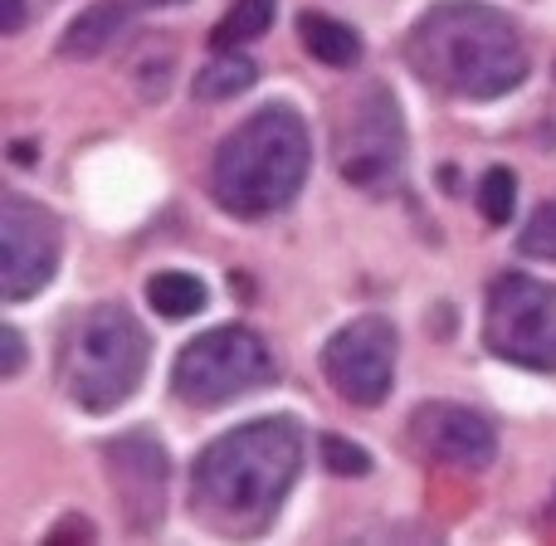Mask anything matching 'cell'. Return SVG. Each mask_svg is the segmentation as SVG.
<instances>
[{
	"label": "cell",
	"mask_w": 556,
	"mask_h": 546,
	"mask_svg": "<svg viewBox=\"0 0 556 546\" xmlns=\"http://www.w3.org/2000/svg\"><path fill=\"white\" fill-rule=\"evenodd\" d=\"M303 469V430L288 415L211 440L191 469V508L220 537H260Z\"/></svg>",
	"instance_id": "cell-1"
},
{
	"label": "cell",
	"mask_w": 556,
	"mask_h": 546,
	"mask_svg": "<svg viewBox=\"0 0 556 546\" xmlns=\"http://www.w3.org/2000/svg\"><path fill=\"white\" fill-rule=\"evenodd\" d=\"M410 68L450 98L489 103L528 78V45L503 10L479 0H444L415 20L405 39Z\"/></svg>",
	"instance_id": "cell-2"
},
{
	"label": "cell",
	"mask_w": 556,
	"mask_h": 546,
	"mask_svg": "<svg viewBox=\"0 0 556 546\" xmlns=\"http://www.w3.org/2000/svg\"><path fill=\"white\" fill-rule=\"evenodd\" d=\"M307 166H313V147H307L303 117L283 103L260 107L215 152L211 166L215 205L240 215V220L274 215L303 191Z\"/></svg>",
	"instance_id": "cell-3"
},
{
	"label": "cell",
	"mask_w": 556,
	"mask_h": 546,
	"mask_svg": "<svg viewBox=\"0 0 556 546\" xmlns=\"http://www.w3.org/2000/svg\"><path fill=\"white\" fill-rule=\"evenodd\" d=\"M147 352L152 342L142 322L123 303H98L68 327L64 352H59V381L74 405L108 415L142 385Z\"/></svg>",
	"instance_id": "cell-4"
},
{
	"label": "cell",
	"mask_w": 556,
	"mask_h": 546,
	"mask_svg": "<svg viewBox=\"0 0 556 546\" xmlns=\"http://www.w3.org/2000/svg\"><path fill=\"white\" fill-rule=\"evenodd\" d=\"M274 352L264 346L260 332L250 327H211L195 342L181 346L172 366V391L176 401L195 405V410H215V405H230L240 395L260 391L274 381Z\"/></svg>",
	"instance_id": "cell-5"
},
{
	"label": "cell",
	"mask_w": 556,
	"mask_h": 546,
	"mask_svg": "<svg viewBox=\"0 0 556 546\" xmlns=\"http://www.w3.org/2000/svg\"><path fill=\"white\" fill-rule=\"evenodd\" d=\"M483 342L522 371H556V288L528 274H503L489 288Z\"/></svg>",
	"instance_id": "cell-6"
},
{
	"label": "cell",
	"mask_w": 556,
	"mask_h": 546,
	"mask_svg": "<svg viewBox=\"0 0 556 546\" xmlns=\"http://www.w3.org/2000/svg\"><path fill=\"white\" fill-rule=\"evenodd\" d=\"M405 166V127L401 107L381 84H371L337 127V172L356 191H386Z\"/></svg>",
	"instance_id": "cell-7"
},
{
	"label": "cell",
	"mask_w": 556,
	"mask_h": 546,
	"mask_svg": "<svg viewBox=\"0 0 556 546\" xmlns=\"http://www.w3.org/2000/svg\"><path fill=\"white\" fill-rule=\"evenodd\" d=\"M59 269V220L39 201L0 195V297L25 303Z\"/></svg>",
	"instance_id": "cell-8"
},
{
	"label": "cell",
	"mask_w": 556,
	"mask_h": 546,
	"mask_svg": "<svg viewBox=\"0 0 556 546\" xmlns=\"http://www.w3.org/2000/svg\"><path fill=\"white\" fill-rule=\"evenodd\" d=\"M323 371L342 401L381 405L395 381V327L376 313L346 322L342 332L323 346Z\"/></svg>",
	"instance_id": "cell-9"
},
{
	"label": "cell",
	"mask_w": 556,
	"mask_h": 546,
	"mask_svg": "<svg viewBox=\"0 0 556 546\" xmlns=\"http://www.w3.org/2000/svg\"><path fill=\"white\" fill-rule=\"evenodd\" d=\"M108 479L132 532H156L166 512V449L156 434L132 430L108 444Z\"/></svg>",
	"instance_id": "cell-10"
},
{
	"label": "cell",
	"mask_w": 556,
	"mask_h": 546,
	"mask_svg": "<svg viewBox=\"0 0 556 546\" xmlns=\"http://www.w3.org/2000/svg\"><path fill=\"white\" fill-rule=\"evenodd\" d=\"M410 434L434 464H450V469H489L498 459V434L483 420L479 410L454 401H430L410 415Z\"/></svg>",
	"instance_id": "cell-11"
},
{
	"label": "cell",
	"mask_w": 556,
	"mask_h": 546,
	"mask_svg": "<svg viewBox=\"0 0 556 546\" xmlns=\"http://www.w3.org/2000/svg\"><path fill=\"white\" fill-rule=\"evenodd\" d=\"M132 25V5L127 0H98L88 5L74 25L64 29V59H98L103 49H113L123 39V29Z\"/></svg>",
	"instance_id": "cell-12"
},
{
	"label": "cell",
	"mask_w": 556,
	"mask_h": 546,
	"mask_svg": "<svg viewBox=\"0 0 556 546\" xmlns=\"http://www.w3.org/2000/svg\"><path fill=\"white\" fill-rule=\"evenodd\" d=\"M298 35H303L307 54L327 68H352L356 59H362V39H356V29L342 25V20H332V15H313V10H307V15L298 20Z\"/></svg>",
	"instance_id": "cell-13"
},
{
	"label": "cell",
	"mask_w": 556,
	"mask_h": 546,
	"mask_svg": "<svg viewBox=\"0 0 556 546\" xmlns=\"http://www.w3.org/2000/svg\"><path fill=\"white\" fill-rule=\"evenodd\" d=\"M254 78H260L254 59L235 54V49H215L211 64L195 68V98H201V103H225V98L254 88Z\"/></svg>",
	"instance_id": "cell-14"
},
{
	"label": "cell",
	"mask_w": 556,
	"mask_h": 546,
	"mask_svg": "<svg viewBox=\"0 0 556 546\" xmlns=\"http://www.w3.org/2000/svg\"><path fill=\"white\" fill-rule=\"evenodd\" d=\"M205 283L195 274H181V269H166V274H152L147 278V303L156 307L162 317H191L205 307Z\"/></svg>",
	"instance_id": "cell-15"
},
{
	"label": "cell",
	"mask_w": 556,
	"mask_h": 546,
	"mask_svg": "<svg viewBox=\"0 0 556 546\" xmlns=\"http://www.w3.org/2000/svg\"><path fill=\"white\" fill-rule=\"evenodd\" d=\"M274 15H278V0H235L230 15H225L220 25H215L211 45H215V49L250 45V39H260L264 29L274 25Z\"/></svg>",
	"instance_id": "cell-16"
},
{
	"label": "cell",
	"mask_w": 556,
	"mask_h": 546,
	"mask_svg": "<svg viewBox=\"0 0 556 546\" xmlns=\"http://www.w3.org/2000/svg\"><path fill=\"white\" fill-rule=\"evenodd\" d=\"M479 211L489 225H508L513 211H518V176L508 166H489L479 176Z\"/></svg>",
	"instance_id": "cell-17"
},
{
	"label": "cell",
	"mask_w": 556,
	"mask_h": 546,
	"mask_svg": "<svg viewBox=\"0 0 556 546\" xmlns=\"http://www.w3.org/2000/svg\"><path fill=\"white\" fill-rule=\"evenodd\" d=\"M518 244H522V254H528V259L556 264V201L532 211V220H528V230H522Z\"/></svg>",
	"instance_id": "cell-18"
},
{
	"label": "cell",
	"mask_w": 556,
	"mask_h": 546,
	"mask_svg": "<svg viewBox=\"0 0 556 546\" xmlns=\"http://www.w3.org/2000/svg\"><path fill=\"white\" fill-rule=\"evenodd\" d=\"M323 464L337 473V479H366V473H371V454H366L362 444L337 440V434L323 440Z\"/></svg>",
	"instance_id": "cell-19"
},
{
	"label": "cell",
	"mask_w": 556,
	"mask_h": 546,
	"mask_svg": "<svg viewBox=\"0 0 556 546\" xmlns=\"http://www.w3.org/2000/svg\"><path fill=\"white\" fill-rule=\"evenodd\" d=\"M0 346H5V361H0V376H5V381H15L20 366H25V337H20L15 327H5V332H0Z\"/></svg>",
	"instance_id": "cell-20"
},
{
	"label": "cell",
	"mask_w": 556,
	"mask_h": 546,
	"mask_svg": "<svg viewBox=\"0 0 556 546\" xmlns=\"http://www.w3.org/2000/svg\"><path fill=\"white\" fill-rule=\"evenodd\" d=\"M68 532H84V537H93V522H84V518H68V522H59V528L49 532V542H64Z\"/></svg>",
	"instance_id": "cell-21"
},
{
	"label": "cell",
	"mask_w": 556,
	"mask_h": 546,
	"mask_svg": "<svg viewBox=\"0 0 556 546\" xmlns=\"http://www.w3.org/2000/svg\"><path fill=\"white\" fill-rule=\"evenodd\" d=\"M25 25V0H5V35H20Z\"/></svg>",
	"instance_id": "cell-22"
},
{
	"label": "cell",
	"mask_w": 556,
	"mask_h": 546,
	"mask_svg": "<svg viewBox=\"0 0 556 546\" xmlns=\"http://www.w3.org/2000/svg\"><path fill=\"white\" fill-rule=\"evenodd\" d=\"M132 5V15H142V10H166V5H186V0H127Z\"/></svg>",
	"instance_id": "cell-23"
},
{
	"label": "cell",
	"mask_w": 556,
	"mask_h": 546,
	"mask_svg": "<svg viewBox=\"0 0 556 546\" xmlns=\"http://www.w3.org/2000/svg\"><path fill=\"white\" fill-rule=\"evenodd\" d=\"M15 162L29 166V162H35V147H29V142H15Z\"/></svg>",
	"instance_id": "cell-24"
}]
</instances>
